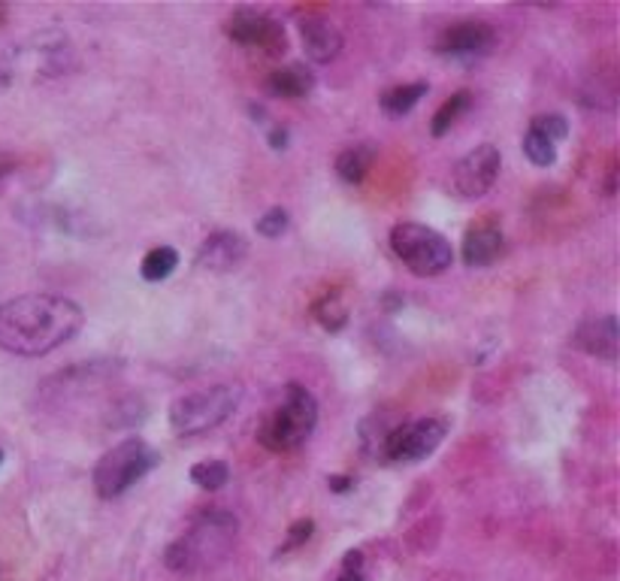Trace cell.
I'll list each match as a JSON object with an SVG mask.
<instances>
[{"mask_svg": "<svg viewBox=\"0 0 620 581\" xmlns=\"http://www.w3.org/2000/svg\"><path fill=\"white\" fill-rule=\"evenodd\" d=\"M227 37L237 46H249V49H261L264 55L276 58L288 52V37L284 28L264 10H252L242 7L237 13L227 18Z\"/></svg>", "mask_w": 620, "mask_h": 581, "instance_id": "7", "label": "cell"}, {"mask_svg": "<svg viewBox=\"0 0 620 581\" xmlns=\"http://www.w3.org/2000/svg\"><path fill=\"white\" fill-rule=\"evenodd\" d=\"M240 521L225 509H203L191 521L188 533L179 536L164 554V564L173 572H206L218 567L237 545Z\"/></svg>", "mask_w": 620, "mask_h": 581, "instance_id": "2", "label": "cell"}, {"mask_svg": "<svg viewBox=\"0 0 620 581\" xmlns=\"http://www.w3.org/2000/svg\"><path fill=\"white\" fill-rule=\"evenodd\" d=\"M157 460L161 457H157V452L149 442H142L140 437H127V440L113 445L98 460L94 476H91L94 479V491L103 500L122 496L130 484L140 482L145 472H152L157 467Z\"/></svg>", "mask_w": 620, "mask_h": 581, "instance_id": "5", "label": "cell"}, {"mask_svg": "<svg viewBox=\"0 0 620 581\" xmlns=\"http://www.w3.org/2000/svg\"><path fill=\"white\" fill-rule=\"evenodd\" d=\"M10 167H13L10 161H0V176H7V173H10Z\"/></svg>", "mask_w": 620, "mask_h": 581, "instance_id": "30", "label": "cell"}, {"mask_svg": "<svg viewBox=\"0 0 620 581\" xmlns=\"http://www.w3.org/2000/svg\"><path fill=\"white\" fill-rule=\"evenodd\" d=\"M312 530H315V521H309V518H306V521H296V525H291V530H288V539H284V545L276 554L282 557V554L300 548L303 542H309Z\"/></svg>", "mask_w": 620, "mask_h": 581, "instance_id": "25", "label": "cell"}, {"mask_svg": "<svg viewBox=\"0 0 620 581\" xmlns=\"http://www.w3.org/2000/svg\"><path fill=\"white\" fill-rule=\"evenodd\" d=\"M533 130H539L542 137H548L551 142L564 140L566 134H569V125H566L564 115H539L536 122L530 125Z\"/></svg>", "mask_w": 620, "mask_h": 581, "instance_id": "24", "label": "cell"}, {"mask_svg": "<svg viewBox=\"0 0 620 581\" xmlns=\"http://www.w3.org/2000/svg\"><path fill=\"white\" fill-rule=\"evenodd\" d=\"M448 433V421L442 418H418L409 425L396 427L384 440V457L396 464H418L427 454H433Z\"/></svg>", "mask_w": 620, "mask_h": 581, "instance_id": "8", "label": "cell"}, {"mask_svg": "<svg viewBox=\"0 0 620 581\" xmlns=\"http://www.w3.org/2000/svg\"><path fill=\"white\" fill-rule=\"evenodd\" d=\"M345 572H360V567H364V554L360 552H349L345 554Z\"/></svg>", "mask_w": 620, "mask_h": 581, "instance_id": "27", "label": "cell"}, {"mask_svg": "<svg viewBox=\"0 0 620 581\" xmlns=\"http://www.w3.org/2000/svg\"><path fill=\"white\" fill-rule=\"evenodd\" d=\"M523 155L530 157L536 167H551L554 161H557V146L548 140V137H542L539 130H527V137H523Z\"/></svg>", "mask_w": 620, "mask_h": 581, "instance_id": "22", "label": "cell"}, {"mask_svg": "<svg viewBox=\"0 0 620 581\" xmlns=\"http://www.w3.org/2000/svg\"><path fill=\"white\" fill-rule=\"evenodd\" d=\"M327 484H330V491H337V494H345V491H352L354 488V479H349V476H330V479H327Z\"/></svg>", "mask_w": 620, "mask_h": 581, "instance_id": "26", "label": "cell"}, {"mask_svg": "<svg viewBox=\"0 0 620 581\" xmlns=\"http://www.w3.org/2000/svg\"><path fill=\"white\" fill-rule=\"evenodd\" d=\"M318 425V403L303 384H288L279 409L269 412V418L257 430V440L269 452H294L309 440Z\"/></svg>", "mask_w": 620, "mask_h": 581, "instance_id": "3", "label": "cell"}, {"mask_svg": "<svg viewBox=\"0 0 620 581\" xmlns=\"http://www.w3.org/2000/svg\"><path fill=\"white\" fill-rule=\"evenodd\" d=\"M499 167H503V157H499V149H496V146H491V142L476 146L469 155H464L454 164V191L466 200L484 198V194L494 188Z\"/></svg>", "mask_w": 620, "mask_h": 581, "instance_id": "9", "label": "cell"}, {"mask_svg": "<svg viewBox=\"0 0 620 581\" xmlns=\"http://www.w3.org/2000/svg\"><path fill=\"white\" fill-rule=\"evenodd\" d=\"M391 249L394 255L409 267L415 276H439L452 267L454 252L452 242L445 240L439 230L418 222H403L391 230Z\"/></svg>", "mask_w": 620, "mask_h": 581, "instance_id": "6", "label": "cell"}, {"mask_svg": "<svg viewBox=\"0 0 620 581\" xmlns=\"http://www.w3.org/2000/svg\"><path fill=\"white\" fill-rule=\"evenodd\" d=\"M572 342L579 345L581 352L611 364L618 357V318L615 315H603V318L581 321Z\"/></svg>", "mask_w": 620, "mask_h": 581, "instance_id": "12", "label": "cell"}, {"mask_svg": "<svg viewBox=\"0 0 620 581\" xmlns=\"http://www.w3.org/2000/svg\"><path fill=\"white\" fill-rule=\"evenodd\" d=\"M269 146H273L276 152H279V149H284V146H288V130L284 128L269 130Z\"/></svg>", "mask_w": 620, "mask_h": 581, "instance_id": "28", "label": "cell"}, {"mask_svg": "<svg viewBox=\"0 0 620 581\" xmlns=\"http://www.w3.org/2000/svg\"><path fill=\"white\" fill-rule=\"evenodd\" d=\"M3 83H7V76H0V86H3Z\"/></svg>", "mask_w": 620, "mask_h": 581, "instance_id": "32", "label": "cell"}, {"mask_svg": "<svg viewBox=\"0 0 620 581\" xmlns=\"http://www.w3.org/2000/svg\"><path fill=\"white\" fill-rule=\"evenodd\" d=\"M300 34H303V46H306V55L315 61V64H330L337 61L339 52H342V34L339 28L325 18V15H306L300 22Z\"/></svg>", "mask_w": 620, "mask_h": 581, "instance_id": "13", "label": "cell"}, {"mask_svg": "<svg viewBox=\"0 0 620 581\" xmlns=\"http://www.w3.org/2000/svg\"><path fill=\"white\" fill-rule=\"evenodd\" d=\"M85 325L83 310L58 294H25L0 306V349L18 357H42L71 342Z\"/></svg>", "mask_w": 620, "mask_h": 581, "instance_id": "1", "label": "cell"}, {"mask_svg": "<svg viewBox=\"0 0 620 581\" xmlns=\"http://www.w3.org/2000/svg\"><path fill=\"white\" fill-rule=\"evenodd\" d=\"M227 479H230V469L222 460H200L191 467V482L203 491H218V488H225Z\"/></svg>", "mask_w": 620, "mask_h": 581, "instance_id": "21", "label": "cell"}, {"mask_svg": "<svg viewBox=\"0 0 620 581\" xmlns=\"http://www.w3.org/2000/svg\"><path fill=\"white\" fill-rule=\"evenodd\" d=\"M312 315H315V321L330 330V333H337L342 327L349 325V310H345V303L339 294H327L321 298L315 306H312Z\"/></svg>", "mask_w": 620, "mask_h": 581, "instance_id": "19", "label": "cell"}, {"mask_svg": "<svg viewBox=\"0 0 620 581\" xmlns=\"http://www.w3.org/2000/svg\"><path fill=\"white\" fill-rule=\"evenodd\" d=\"M179 267V255H176V249H169V245H157L152 249L149 255L142 257L140 264V273L145 282H161V279H167L173 269Z\"/></svg>", "mask_w": 620, "mask_h": 581, "instance_id": "18", "label": "cell"}, {"mask_svg": "<svg viewBox=\"0 0 620 581\" xmlns=\"http://www.w3.org/2000/svg\"><path fill=\"white\" fill-rule=\"evenodd\" d=\"M240 384H212V388H203V391L182 394L179 400H173V406H169V427L179 437L206 433L212 427L227 421L233 415V409L240 406Z\"/></svg>", "mask_w": 620, "mask_h": 581, "instance_id": "4", "label": "cell"}, {"mask_svg": "<svg viewBox=\"0 0 620 581\" xmlns=\"http://www.w3.org/2000/svg\"><path fill=\"white\" fill-rule=\"evenodd\" d=\"M503 252V230L496 225H479L466 233L464 240V261L466 267H488L494 264Z\"/></svg>", "mask_w": 620, "mask_h": 581, "instance_id": "14", "label": "cell"}, {"mask_svg": "<svg viewBox=\"0 0 620 581\" xmlns=\"http://www.w3.org/2000/svg\"><path fill=\"white\" fill-rule=\"evenodd\" d=\"M372 161H376V149H372L369 142L345 149V152L337 157L339 179H345V182H352V185L364 182V176H367L369 167H372Z\"/></svg>", "mask_w": 620, "mask_h": 581, "instance_id": "16", "label": "cell"}, {"mask_svg": "<svg viewBox=\"0 0 620 581\" xmlns=\"http://www.w3.org/2000/svg\"><path fill=\"white\" fill-rule=\"evenodd\" d=\"M315 88V76H312L309 67L303 64H288V67H279V71L269 73L267 79V91L273 98H284V100H300L312 94Z\"/></svg>", "mask_w": 620, "mask_h": 581, "instance_id": "15", "label": "cell"}, {"mask_svg": "<svg viewBox=\"0 0 620 581\" xmlns=\"http://www.w3.org/2000/svg\"><path fill=\"white\" fill-rule=\"evenodd\" d=\"M427 94V83H412V86L391 88L381 94V110L391 115H406L418 106V100Z\"/></svg>", "mask_w": 620, "mask_h": 581, "instance_id": "17", "label": "cell"}, {"mask_svg": "<svg viewBox=\"0 0 620 581\" xmlns=\"http://www.w3.org/2000/svg\"><path fill=\"white\" fill-rule=\"evenodd\" d=\"M339 581H367V579H364L360 572H345V576H342V579H339Z\"/></svg>", "mask_w": 620, "mask_h": 581, "instance_id": "29", "label": "cell"}, {"mask_svg": "<svg viewBox=\"0 0 620 581\" xmlns=\"http://www.w3.org/2000/svg\"><path fill=\"white\" fill-rule=\"evenodd\" d=\"M469 100H472V94L469 91H457L452 100H445L442 106L436 110V115H433V125H430V130H433V137H445L448 130H452V125L460 118V113L464 110H469Z\"/></svg>", "mask_w": 620, "mask_h": 581, "instance_id": "20", "label": "cell"}, {"mask_svg": "<svg viewBox=\"0 0 620 581\" xmlns=\"http://www.w3.org/2000/svg\"><path fill=\"white\" fill-rule=\"evenodd\" d=\"M249 255V242L233 230H215L212 237L203 240L198 252V264L212 273H230L237 269Z\"/></svg>", "mask_w": 620, "mask_h": 581, "instance_id": "11", "label": "cell"}, {"mask_svg": "<svg viewBox=\"0 0 620 581\" xmlns=\"http://www.w3.org/2000/svg\"><path fill=\"white\" fill-rule=\"evenodd\" d=\"M0 460H3V452H0Z\"/></svg>", "mask_w": 620, "mask_h": 581, "instance_id": "33", "label": "cell"}, {"mask_svg": "<svg viewBox=\"0 0 620 581\" xmlns=\"http://www.w3.org/2000/svg\"><path fill=\"white\" fill-rule=\"evenodd\" d=\"M3 22H7V7L0 3V25H3Z\"/></svg>", "mask_w": 620, "mask_h": 581, "instance_id": "31", "label": "cell"}, {"mask_svg": "<svg viewBox=\"0 0 620 581\" xmlns=\"http://www.w3.org/2000/svg\"><path fill=\"white\" fill-rule=\"evenodd\" d=\"M288 225H291L288 213H284L282 206H276V210L264 213V218H257V233L267 237V240H276V237H282L284 230H288Z\"/></svg>", "mask_w": 620, "mask_h": 581, "instance_id": "23", "label": "cell"}, {"mask_svg": "<svg viewBox=\"0 0 620 581\" xmlns=\"http://www.w3.org/2000/svg\"><path fill=\"white\" fill-rule=\"evenodd\" d=\"M494 30L484 22H460V25H452L439 34L436 49L442 55L454 58H479L488 55L494 49Z\"/></svg>", "mask_w": 620, "mask_h": 581, "instance_id": "10", "label": "cell"}]
</instances>
